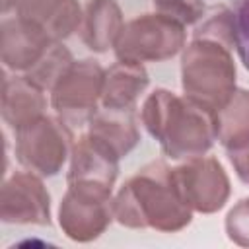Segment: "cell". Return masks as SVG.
<instances>
[{
    "mask_svg": "<svg viewBox=\"0 0 249 249\" xmlns=\"http://www.w3.org/2000/svg\"><path fill=\"white\" fill-rule=\"evenodd\" d=\"M140 121L171 160L204 156L218 140V113L169 89H154L142 103Z\"/></svg>",
    "mask_w": 249,
    "mask_h": 249,
    "instance_id": "cell-1",
    "label": "cell"
},
{
    "mask_svg": "<svg viewBox=\"0 0 249 249\" xmlns=\"http://www.w3.org/2000/svg\"><path fill=\"white\" fill-rule=\"evenodd\" d=\"M88 134L107 146L115 156H126L138 142L140 134L134 123L132 109L128 111H115L103 109L97 111L88 123Z\"/></svg>",
    "mask_w": 249,
    "mask_h": 249,
    "instance_id": "cell-16",
    "label": "cell"
},
{
    "mask_svg": "<svg viewBox=\"0 0 249 249\" xmlns=\"http://www.w3.org/2000/svg\"><path fill=\"white\" fill-rule=\"evenodd\" d=\"M119 156L88 132L72 144L68 183H91L113 189L119 171Z\"/></svg>",
    "mask_w": 249,
    "mask_h": 249,
    "instance_id": "cell-11",
    "label": "cell"
},
{
    "mask_svg": "<svg viewBox=\"0 0 249 249\" xmlns=\"http://www.w3.org/2000/svg\"><path fill=\"white\" fill-rule=\"evenodd\" d=\"M154 12L181 23V25H193L202 19L206 14L204 0H152Z\"/></svg>",
    "mask_w": 249,
    "mask_h": 249,
    "instance_id": "cell-19",
    "label": "cell"
},
{
    "mask_svg": "<svg viewBox=\"0 0 249 249\" xmlns=\"http://www.w3.org/2000/svg\"><path fill=\"white\" fill-rule=\"evenodd\" d=\"M185 25L154 12L126 21L113 47L117 60L123 62H161L185 49Z\"/></svg>",
    "mask_w": 249,
    "mask_h": 249,
    "instance_id": "cell-4",
    "label": "cell"
},
{
    "mask_svg": "<svg viewBox=\"0 0 249 249\" xmlns=\"http://www.w3.org/2000/svg\"><path fill=\"white\" fill-rule=\"evenodd\" d=\"M226 233L237 245H249V196L235 202L226 216Z\"/></svg>",
    "mask_w": 249,
    "mask_h": 249,
    "instance_id": "cell-21",
    "label": "cell"
},
{
    "mask_svg": "<svg viewBox=\"0 0 249 249\" xmlns=\"http://www.w3.org/2000/svg\"><path fill=\"white\" fill-rule=\"evenodd\" d=\"M41 175L23 169L12 173L2 185L0 214L8 224H51V198L39 179Z\"/></svg>",
    "mask_w": 249,
    "mask_h": 249,
    "instance_id": "cell-9",
    "label": "cell"
},
{
    "mask_svg": "<svg viewBox=\"0 0 249 249\" xmlns=\"http://www.w3.org/2000/svg\"><path fill=\"white\" fill-rule=\"evenodd\" d=\"M113 216L126 228L179 231L191 224L193 210L179 196L171 167L165 161H150L119 189L113 198Z\"/></svg>",
    "mask_w": 249,
    "mask_h": 249,
    "instance_id": "cell-2",
    "label": "cell"
},
{
    "mask_svg": "<svg viewBox=\"0 0 249 249\" xmlns=\"http://www.w3.org/2000/svg\"><path fill=\"white\" fill-rule=\"evenodd\" d=\"M148 72L142 64L117 60L111 68L105 70L103 89H101V107L115 111H128L134 107V101L148 88Z\"/></svg>",
    "mask_w": 249,
    "mask_h": 249,
    "instance_id": "cell-14",
    "label": "cell"
},
{
    "mask_svg": "<svg viewBox=\"0 0 249 249\" xmlns=\"http://www.w3.org/2000/svg\"><path fill=\"white\" fill-rule=\"evenodd\" d=\"M218 140L226 152L249 144V89H235L231 99L218 111Z\"/></svg>",
    "mask_w": 249,
    "mask_h": 249,
    "instance_id": "cell-17",
    "label": "cell"
},
{
    "mask_svg": "<svg viewBox=\"0 0 249 249\" xmlns=\"http://www.w3.org/2000/svg\"><path fill=\"white\" fill-rule=\"evenodd\" d=\"M228 158H230V163L233 165L235 175L245 185H249V144L243 146V148H239V150L228 152Z\"/></svg>",
    "mask_w": 249,
    "mask_h": 249,
    "instance_id": "cell-22",
    "label": "cell"
},
{
    "mask_svg": "<svg viewBox=\"0 0 249 249\" xmlns=\"http://www.w3.org/2000/svg\"><path fill=\"white\" fill-rule=\"evenodd\" d=\"M235 27V51L249 70V0H230Z\"/></svg>",
    "mask_w": 249,
    "mask_h": 249,
    "instance_id": "cell-20",
    "label": "cell"
},
{
    "mask_svg": "<svg viewBox=\"0 0 249 249\" xmlns=\"http://www.w3.org/2000/svg\"><path fill=\"white\" fill-rule=\"evenodd\" d=\"M72 128L58 117L43 115L31 124L16 130V158L18 161L41 175H56L72 152Z\"/></svg>",
    "mask_w": 249,
    "mask_h": 249,
    "instance_id": "cell-6",
    "label": "cell"
},
{
    "mask_svg": "<svg viewBox=\"0 0 249 249\" xmlns=\"http://www.w3.org/2000/svg\"><path fill=\"white\" fill-rule=\"evenodd\" d=\"M173 185L193 212L212 214L230 196V179L222 163L212 156H196L171 167Z\"/></svg>",
    "mask_w": 249,
    "mask_h": 249,
    "instance_id": "cell-8",
    "label": "cell"
},
{
    "mask_svg": "<svg viewBox=\"0 0 249 249\" xmlns=\"http://www.w3.org/2000/svg\"><path fill=\"white\" fill-rule=\"evenodd\" d=\"M72 62L74 60L70 51L62 43H53L47 49V53L37 60V64L25 72V76L43 91H51L54 84L60 80V76L70 68Z\"/></svg>",
    "mask_w": 249,
    "mask_h": 249,
    "instance_id": "cell-18",
    "label": "cell"
},
{
    "mask_svg": "<svg viewBox=\"0 0 249 249\" xmlns=\"http://www.w3.org/2000/svg\"><path fill=\"white\" fill-rule=\"evenodd\" d=\"M123 25V12L115 0H89L80 25L82 41L95 53H107L115 47Z\"/></svg>",
    "mask_w": 249,
    "mask_h": 249,
    "instance_id": "cell-15",
    "label": "cell"
},
{
    "mask_svg": "<svg viewBox=\"0 0 249 249\" xmlns=\"http://www.w3.org/2000/svg\"><path fill=\"white\" fill-rule=\"evenodd\" d=\"M181 86L187 97L218 113L237 89L233 49L216 39L193 37L183 49Z\"/></svg>",
    "mask_w": 249,
    "mask_h": 249,
    "instance_id": "cell-3",
    "label": "cell"
},
{
    "mask_svg": "<svg viewBox=\"0 0 249 249\" xmlns=\"http://www.w3.org/2000/svg\"><path fill=\"white\" fill-rule=\"evenodd\" d=\"M111 189L91 183H68L58 206L60 230L74 241H91L111 224Z\"/></svg>",
    "mask_w": 249,
    "mask_h": 249,
    "instance_id": "cell-7",
    "label": "cell"
},
{
    "mask_svg": "<svg viewBox=\"0 0 249 249\" xmlns=\"http://www.w3.org/2000/svg\"><path fill=\"white\" fill-rule=\"evenodd\" d=\"M105 70L93 58L74 60L51 89V107L70 128H80L99 111Z\"/></svg>",
    "mask_w": 249,
    "mask_h": 249,
    "instance_id": "cell-5",
    "label": "cell"
},
{
    "mask_svg": "<svg viewBox=\"0 0 249 249\" xmlns=\"http://www.w3.org/2000/svg\"><path fill=\"white\" fill-rule=\"evenodd\" d=\"M47 109L45 91L35 86L25 74L4 78L2 89V117L16 130L41 119Z\"/></svg>",
    "mask_w": 249,
    "mask_h": 249,
    "instance_id": "cell-13",
    "label": "cell"
},
{
    "mask_svg": "<svg viewBox=\"0 0 249 249\" xmlns=\"http://www.w3.org/2000/svg\"><path fill=\"white\" fill-rule=\"evenodd\" d=\"M53 43L41 25L25 18L16 16L2 21V62L14 72H27Z\"/></svg>",
    "mask_w": 249,
    "mask_h": 249,
    "instance_id": "cell-10",
    "label": "cell"
},
{
    "mask_svg": "<svg viewBox=\"0 0 249 249\" xmlns=\"http://www.w3.org/2000/svg\"><path fill=\"white\" fill-rule=\"evenodd\" d=\"M16 16L41 25L54 43H60L82 25V10L76 0H14Z\"/></svg>",
    "mask_w": 249,
    "mask_h": 249,
    "instance_id": "cell-12",
    "label": "cell"
}]
</instances>
